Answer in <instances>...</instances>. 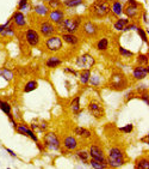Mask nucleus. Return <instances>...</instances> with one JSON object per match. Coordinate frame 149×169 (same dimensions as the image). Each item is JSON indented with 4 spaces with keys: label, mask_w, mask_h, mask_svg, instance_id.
<instances>
[{
    "label": "nucleus",
    "mask_w": 149,
    "mask_h": 169,
    "mask_svg": "<svg viewBox=\"0 0 149 169\" xmlns=\"http://www.w3.org/2000/svg\"><path fill=\"white\" fill-rule=\"evenodd\" d=\"M85 19V16L82 14H73V16H66L62 22L56 25L57 34L63 33H71V34H78L80 31L81 24Z\"/></svg>",
    "instance_id": "1"
},
{
    "label": "nucleus",
    "mask_w": 149,
    "mask_h": 169,
    "mask_svg": "<svg viewBox=\"0 0 149 169\" xmlns=\"http://www.w3.org/2000/svg\"><path fill=\"white\" fill-rule=\"evenodd\" d=\"M128 161L125 150L122 147H111L107 149L106 152V162L109 168H120L123 167Z\"/></svg>",
    "instance_id": "2"
},
{
    "label": "nucleus",
    "mask_w": 149,
    "mask_h": 169,
    "mask_svg": "<svg viewBox=\"0 0 149 169\" xmlns=\"http://www.w3.org/2000/svg\"><path fill=\"white\" fill-rule=\"evenodd\" d=\"M110 16V4L104 0H93L88 6V17L93 21H103Z\"/></svg>",
    "instance_id": "3"
},
{
    "label": "nucleus",
    "mask_w": 149,
    "mask_h": 169,
    "mask_svg": "<svg viewBox=\"0 0 149 169\" xmlns=\"http://www.w3.org/2000/svg\"><path fill=\"white\" fill-rule=\"evenodd\" d=\"M130 87L128 76L122 71H113L107 82V88L113 91H124Z\"/></svg>",
    "instance_id": "4"
},
{
    "label": "nucleus",
    "mask_w": 149,
    "mask_h": 169,
    "mask_svg": "<svg viewBox=\"0 0 149 169\" xmlns=\"http://www.w3.org/2000/svg\"><path fill=\"white\" fill-rule=\"evenodd\" d=\"M42 47L43 50L48 54H59L64 50V43L60 34L44 38V41H42Z\"/></svg>",
    "instance_id": "5"
},
{
    "label": "nucleus",
    "mask_w": 149,
    "mask_h": 169,
    "mask_svg": "<svg viewBox=\"0 0 149 169\" xmlns=\"http://www.w3.org/2000/svg\"><path fill=\"white\" fill-rule=\"evenodd\" d=\"M100 33V26L91 18H85L81 24L79 34L82 36V38H94Z\"/></svg>",
    "instance_id": "6"
},
{
    "label": "nucleus",
    "mask_w": 149,
    "mask_h": 169,
    "mask_svg": "<svg viewBox=\"0 0 149 169\" xmlns=\"http://www.w3.org/2000/svg\"><path fill=\"white\" fill-rule=\"evenodd\" d=\"M42 143L45 150H49V151H60V149L62 147L61 138L54 131H45L42 138Z\"/></svg>",
    "instance_id": "7"
},
{
    "label": "nucleus",
    "mask_w": 149,
    "mask_h": 169,
    "mask_svg": "<svg viewBox=\"0 0 149 169\" xmlns=\"http://www.w3.org/2000/svg\"><path fill=\"white\" fill-rule=\"evenodd\" d=\"M35 28L43 38H47V37L57 34L56 25L53 24L48 18H38V21L35 23Z\"/></svg>",
    "instance_id": "8"
},
{
    "label": "nucleus",
    "mask_w": 149,
    "mask_h": 169,
    "mask_svg": "<svg viewBox=\"0 0 149 169\" xmlns=\"http://www.w3.org/2000/svg\"><path fill=\"white\" fill-rule=\"evenodd\" d=\"M23 37L25 43L31 48H37L38 46L42 45V36L36 30L35 26H26L25 31L23 33Z\"/></svg>",
    "instance_id": "9"
},
{
    "label": "nucleus",
    "mask_w": 149,
    "mask_h": 169,
    "mask_svg": "<svg viewBox=\"0 0 149 169\" xmlns=\"http://www.w3.org/2000/svg\"><path fill=\"white\" fill-rule=\"evenodd\" d=\"M88 154H90V157L92 159H96V161H99L101 163H106V151L104 147L98 143V142H91L90 147H88ZM109 167V166H107Z\"/></svg>",
    "instance_id": "10"
},
{
    "label": "nucleus",
    "mask_w": 149,
    "mask_h": 169,
    "mask_svg": "<svg viewBox=\"0 0 149 169\" xmlns=\"http://www.w3.org/2000/svg\"><path fill=\"white\" fill-rule=\"evenodd\" d=\"M97 64L96 58L91 53H84L75 58V66L78 68H93V66Z\"/></svg>",
    "instance_id": "11"
},
{
    "label": "nucleus",
    "mask_w": 149,
    "mask_h": 169,
    "mask_svg": "<svg viewBox=\"0 0 149 169\" xmlns=\"http://www.w3.org/2000/svg\"><path fill=\"white\" fill-rule=\"evenodd\" d=\"M87 109L97 120H101L105 118V108L101 102L97 101V100H91L87 104Z\"/></svg>",
    "instance_id": "12"
},
{
    "label": "nucleus",
    "mask_w": 149,
    "mask_h": 169,
    "mask_svg": "<svg viewBox=\"0 0 149 169\" xmlns=\"http://www.w3.org/2000/svg\"><path fill=\"white\" fill-rule=\"evenodd\" d=\"M61 144H62L61 147L68 152H73L80 147V142L74 135H64L61 139Z\"/></svg>",
    "instance_id": "13"
},
{
    "label": "nucleus",
    "mask_w": 149,
    "mask_h": 169,
    "mask_svg": "<svg viewBox=\"0 0 149 169\" xmlns=\"http://www.w3.org/2000/svg\"><path fill=\"white\" fill-rule=\"evenodd\" d=\"M148 65H135L131 68V78L134 82H139L148 77Z\"/></svg>",
    "instance_id": "14"
},
{
    "label": "nucleus",
    "mask_w": 149,
    "mask_h": 169,
    "mask_svg": "<svg viewBox=\"0 0 149 169\" xmlns=\"http://www.w3.org/2000/svg\"><path fill=\"white\" fill-rule=\"evenodd\" d=\"M11 22L16 26V29H25L28 26V19L26 16L24 14V12L21 11H14L13 14L11 16Z\"/></svg>",
    "instance_id": "15"
},
{
    "label": "nucleus",
    "mask_w": 149,
    "mask_h": 169,
    "mask_svg": "<svg viewBox=\"0 0 149 169\" xmlns=\"http://www.w3.org/2000/svg\"><path fill=\"white\" fill-rule=\"evenodd\" d=\"M62 41H63L64 45L71 46L73 48H76L78 46L80 45L81 40H82V36L79 34H71V33H63V34H60Z\"/></svg>",
    "instance_id": "16"
},
{
    "label": "nucleus",
    "mask_w": 149,
    "mask_h": 169,
    "mask_svg": "<svg viewBox=\"0 0 149 169\" xmlns=\"http://www.w3.org/2000/svg\"><path fill=\"white\" fill-rule=\"evenodd\" d=\"M143 10V7H139V6H134V5H130V4H125L123 5V14L129 18L130 21H135V19H139V13Z\"/></svg>",
    "instance_id": "17"
},
{
    "label": "nucleus",
    "mask_w": 149,
    "mask_h": 169,
    "mask_svg": "<svg viewBox=\"0 0 149 169\" xmlns=\"http://www.w3.org/2000/svg\"><path fill=\"white\" fill-rule=\"evenodd\" d=\"M66 16H67V13H66L64 9H56V10H50L47 18L53 24L57 25V24H60L66 18Z\"/></svg>",
    "instance_id": "18"
},
{
    "label": "nucleus",
    "mask_w": 149,
    "mask_h": 169,
    "mask_svg": "<svg viewBox=\"0 0 149 169\" xmlns=\"http://www.w3.org/2000/svg\"><path fill=\"white\" fill-rule=\"evenodd\" d=\"M63 64V59L62 56L57 55V54H50V55L47 58L45 62H44V66L49 70H55V68L62 66Z\"/></svg>",
    "instance_id": "19"
},
{
    "label": "nucleus",
    "mask_w": 149,
    "mask_h": 169,
    "mask_svg": "<svg viewBox=\"0 0 149 169\" xmlns=\"http://www.w3.org/2000/svg\"><path fill=\"white\" fill-rule=\"evenodd\" d=\"M16 131H17V133H19V135H26V137H29V138H31L32 140L36 143V142H38L40 139H38V137L37 135L35 133V131L31 130L28 125L25 124H18L17 125V127H16Z\"/></svg>",
    "instance_id": "20"
},
{
    "label": "nucleus",
    "mask_w": 149,
    "mask_h": 169,
    "mask_svg": "<svg viewBox=\"0 0 149 169\" xmlns=\"http://www.w3.org/2000/svg\"><path fill=\"white\" fill-rule=\"evenodd\" d=\"M123 2L120 0H113L110 2V16L112 18H119L123 16Z\"/></svg>",
    "instance_id": "21"
},
{
    "label": "nucleus",
    "mask_w": 149,
    "mask_h": 169,
    "mask_svg": "<svg viewBox=\"0 0 149 169\" xmlns=\"http://www.w3.org/2000/svg\"><path fill=\"white\" fill-rule=\"evenodd\" d=\"M49 11H50V9L48 7V5H47L45 2H42V1L38 2V4H36V5L33 6V9H32L33 14H35L37 18H47Z\"/></svg>",
    "instance_id": "22"
},
{
    "label": "nucleus",
    "mask_w": 149,
    "mask_h": 169,
    "mask_svg": "<svg viewBox=\"0 0 149 169\" xmlns=\"http://www.w3.org/2000/svg\"><path fill=\"white\" fill-rule=\"evenodd\" d=\"M73 135L76 137V138H80L82 140H90L92 138V131L88 130V128H85V127H81V126H75L73 128Z\"/></svg>",
    "instance_id": "23"
},
{
    "label": "nucleus",
    "mask_w": 149,
    "mask_h": 169,
    "mask_svg": "<svg viewBox=\"0 0 149 169\" xmlns=\"http://www.w3.org/2000/svg\"><path fill=\"white\" fill-rule=\"evenodd\" d=\"M110 47H111V45H110V38H109L107 36H101V37H99L96 42H94L96 50L100 52V53L107 52V50L110 49Z\"/></svg>",
    "instance_id": "24"
},
{
    "label": "nucleus",
    "mask_w": 149,
    "mask_h": 169,
    "mask_svg": "<svg viewBox=\"0 0 149 169\" xmlns=\"http://www.w3.org/2000/svg\"><path fill=\"white\" fill-rule=\"evenodd\" d=\"M130 23V19L127 18V17H119V18H116L115 22L112 23V29L117 33H122L123 29L128 25Z\"/></svg>",
    "instance_id": "25"
},
{
    "label": "nucleus",
    "mask_w": 149,
    "mask_h": 169,
    "mask_svg": "<svg viewBox=\"0 0 149 169\" xmlns=\"http://www.w3.org/2000/svg\"><path fill=\"white\" fill-rule=\"evenodd\" d=\"M91 73L92 71L90 68H81L80 71H78V77H79V82L82 87L88 85V80L91 77Z\"/></svg>",
    "instance_id": "26"
},
{
    "label": "nucleus",
    "mask_w": 149,
    "mask_h": 169,
    "mask_svg": "<svg viewBox=\"0 0 149 169\" xmlns=\"http://www.w3.org/2000/svg\"><path fill=\"white\" fill-rule=\"evenodd\" d=\"M135 169H148L149 168V157L148 155H143L141 157L135 159V164H134Z\"/></svg>",
    "instance_id": "27"
},
{
    "label": "nucleus",
    "mask_w": 149,
    "mask_h": 169,
    "mask_svg": "<svg viewBox=\"0 0 149 169\" xmlns=\"http://www.w3.org/2000/svg\"><path fill=\"white\" fill-rule=\"evenodd\" d=\"M69 109L71 112L74 114L75 116H79L81 113V106H80V96H75L74 99L71 101L69 104Z\"/></svg>",
    "instance_id": "28"
},
{
    "label": "nucleus",
    "mask_w": 149,
    "mask_h": 169,
    "mask_svg": "<svg viewBox=\"0 0 149 169\" xmlns=\"http://www.w3.org/2000/svg\"><path fill=\"white\" fill-rule=\"evenodd\" d=\"M84 4H85V0H62V5H63L64 10L76 9Z\"/></svg>",
    "instance_id": "29"
},
{
    "label": "nucleus",
    "mask_w": 149,
    "mask_h": 169,
    "mask_svg": "<svg viewBox=\"0 0 149 169\" xmlns=\"http://www.w3.org/2000/svg\"><path fill=\"white\" fill-rule=\"evenodd\" d=\"M75 156L79 158V161H81L85 164H88V161L91 158L87 149H79V147L75 150Z\"/></svg>",
    "instance_id": "30"
},
{
    "label": "nucleus",
    "mask_w": 149,
    "mask_h": 169,
    "mask_svg": "<svg viewBox=\"0 0 149 169\" xmlns=\"http://www.w3.org/2000/svg\"><path fill=\"white\" fill-rule=\"evenodd\" d=\"M103 83V77L100 73H91V77H90V80H88V84H91L93 88H99Z\"/></svg>",
    "instance_id": "31"
},
{
    "label": "nucleus",
    "mask_w": 149,
    "mask_h": 169,
    "mask_svg": "<svg viewBox=\"0 0 149 169\" xmlns=\"http://www.w3.org/2000/svg\"><path fill=\"white\" fill-rule=\"evenodd\" d=\"M38 88V82L36 79H30L29 82L25 83L24 88H23V92L24 94H30L32 91H35Z\"/></svg>",
    "instance_id": "32"
},
{
    "label": "nucleus",
    "mask_w": 149,
    "mask_h": 169,
    "mask_svg": "<svg viewBox=\"0 0 149 169\" xmlns=\"http://www.w3.org/2000/svg\"><path fill=\"white\" fill-rule=\"evenodd\" d=\"M17 35V29H16V26L12 24V22L4 29V31L0 34L1 37H7V36H16Z\"/></svg>",
    "instance_id": "33"
},
{
    "label": "nucleus",
    "mask_w": 149,
    "mask_h": 169,
    "mask_svg": "<svg viewBox=\"0 0 149 169\" xmlns=\"http://www.w3.org/2000/svg\"><path fill=\"white\" fill-rule=\"evenodd\" d=\"M0 111L2 113H5L6 115H10L12 114V106H11L10 102L5 101V100H1L0 99Z\"/></svg>",
    "instance_id": "34"
},
{
    "label": "nucleus",
    "mask_w": 149,
    "mask_h": 169,
    "mask_svg": "<svg viewBox=\"0 0 149 169\" xmlns=\"http://www.w3.org/2000/svg\"><path fill=\"white\" fill-rule=\"evenodd\" d=\"M118 54L122 56V58H127V59H131V58L135 56V53H134V52L129 50V49L122 47V46H118Z\"/></svg>",
    "instance_id": "35"
},
{
    "label": "nucleus",
    "mask_w": 149,
    "mask_h": 169,
    "mask_svg": "<svg viewBox=\"0 0 149 169\" xmlns=\"http://www.w3.org/2000/svg\"><path fill=\"white\" fill-rule=\"evenodd\" d=\"M137 65H148V53H139L136 56Z\"/></svg>",
    "instance_id": "36"
},
{
    "label": "nucleus",
    "mask_w": 149,
    "mask_h": 169,
    "mask_svg": "<svg viewBox=\"0 0 149 169\" xmlns=\"http://www.w3.org/2000/svg\"><path fill=\"white\" fill-rule=\"evenodd\" d=\"M48 7L50 10H56V9H63V5H62V0H50L47 2Z\"/></svg>",
    "instance_id": "37"
},
{
    "label": "nucleus",
    "mask_w": 149,
    "mask_h": 169,
    "mask_svg": "<svg viewBox=\"0 0 149 169\" xmlns=\"http://www.w3.org/2000/svg\"><path fill=\"white\" fill-rule=\"evenodd\" d=\"M88 164H90V166H91L92 168H96V169L109 168L106 163H101V162H99V161H96V159H92V158H90V161H88Z\"/></svg>",
    "instance_id": "38"
},
{
    "label": "nucleus",
    "mask_w": 149,
    "mask_h": 169,
    "mask_svg": "<svg viewBox=\"0 0 149 169\" xmlns=\"http://www.w3.org/2000/svg\"><path fill=\"white\" fill-rule=\"evenodd\" d=\"M0 76L4 79H6L7 82H10L13 79V72L7 70V68H4V70H0Z\"/></svg>",
    "instance_id": "39"
},
{
    "label": "nucleus",
    "mask_w": 149,
    "mask_h": 169,
    "mask_svg": "<svg viewBox=\"0 0 149 169\" xmlns=\"http://www.w3.org/2000/svg\"><path fill=\"white\" fill-rule=\"evenodd\" d=\"M136 30H137V33H139V37L142 38V41L146 42V43H148V35H147V33H146V29H143V26L139 24V26H137Z\"/></svg>",
    "instance_id": "40"
},
{
    "label": "nucleus",
    "mask_w": 149,
    "mask_h": 169,
    "mask_svg": "<svg viewBox=\"0 0 149 169\" xmlns=\"http://www.w3.org/2000/svg\"><path fill=\"white\" fill-rule=\"evenodd\" d=\"M26 9H29V0H19L17 10L18 11H26Z\"/></svg>",
    "instance_id": "41"
},
{
    "label": "nucleus",
    "mask_w": 149,
    "mask_h": 169,
    "mask_svg": "<svg viewBox=\"0 0 149 169\" xmlns=\"http://www.w3.org/2000/svg\"><path fill=\"white\" fill-rule=\"evenodd\" d=\"M136 97H137L136 90H129L128 92L125 94V96H124V102L131 101V100H134V99H136Z\"/></svg>",
    "instance_id": "42"
},
{
    "label": "nucleus",
    "mask_w": 149,
    "mask_h": 169,
    "mask_svg": "<svg viewBox=\"0 0 149 169\" xmlns=\"http://www.w3.org/2000/svg\"><path fill=\"white\" fill-rule=\"evenodd\" d=\"M139 19H141V22H142L143 25L148 26V12L146 11V10H142L141 13H139Z\"/></svg>",
    "instance_id": "43"
},
{
    "label": "nucleus",
    "mask_w": 149,
    "mask_h": 169,
    "mask_svg": "<svg viewBox=\"0 0 149 169\" xmlns=\"http://www.w3.org/2000/svg\"><path fill=\"white\" fill-rule=\"evenodd\" d=\"M118 131H119V132H123V133H125V135H129V133H131V132L134 131V125L132 124L125 125V126H123V127H119Z\"/></svg>",
    "instance_id": "44"
},
{
    "label": "nucleus",
    "mask_w": 149,
    "mask_h": 169,
    "mask_svg": "<svg viewBox=\"0 0 149 169\" xmlns=\"http://www.w3.org/2000/svg\"><path fill=\"white\" fill-rule=\"evenodd\" d=\"M137 99H139L141 101H143L146 103V106H148L149 104V96H148V91H143V92H141L137 95Z\"/></svg>",
    "instance_id": "45"
},
{
    "label": "nucleus",
    "mask_w": 149,
    "mask_h": 169,
    "mask_svg": "<svg viewBox=\"0 0 149 169\" xmlns=\"http://www.w3.org/2000/svg\"><path fill=\"white\" fill-rule=\"evenodd\" d=\"M63 71L66 72V73H71V74H73L74 77H78V70H74V68H72V67H64L63 68Z\"/></svg>",
    "instance_id": "46"
},
{
    "label": "nucleus",
    "mask_w": 149,
    "mask_h": 169,
    "mask_svg": "<svg viewBox=\"0 0 149 169\" xmlns=\"http://www.w3.org/2000/svg\"><path fill=\"white\" fill-rule=\"evenodd\" d=\"M125 4H130V5H134V6H139V7H143L142 4H139L137 0H125Z\"/></svg>",
    "instance_id": "47"
},
{
    "label": "nucleus",
    "mask_w": 149,
    "mask_h": 169,
    "mask_svg": "<svg viewBox=\"0 0 149 169\" xmlns=\"http://www.w3.org/2000/svg\"><path fill=\"white\" fill-rule=\"evenodd\" d=\"M6 151H7L9 154H10L12 157H17V155H16V154H14V152H13V151H12L11 149H9V147H6Z\"/></svg>",
    "instance_id": "48"
},
{
    "label": "nucleus",
    "mask_w": 149,
    "mask_h": 169,
    "mask_svg": "<svg viewBox=\"0 0 149 169\" xmlns=\"http://www.w3.org/2000/svg\"><path fill=\"white\" fill-rule=\"evenodd\" d=\"M142 142H146V143H148V135L143 137V138H142Z\"/></svg>",
    "instance_id": "49"
},
{
    "label": "nucleus",
    "mask_w": 149,
    "mask_h": 169,
    "mask_svg": "<svg viewBox=\"0 0 149 169\" xmlns=\"http://www.w3.org/2000/svg\"><path fill=\"white\" fill-rule=\"evenodd\" d=\"M104 1H106V2H109V4H110V2H112L113 0H104Z\"/></svg>",
    "instance_id": "50"
},
{
    "label": "nucleus",
    "mask_w": 149,
    "mask_h": 169,
    "mask_svg": "<svg viewBox=\"0 0 149 169\" xmlns=\"http://www.w3.org/2000/svg\"><path fill=\"white\" fill-rule=\"evenodd\" d=\"M41 1H42V2H45V4H47V2H48V1H50V0H41Z\"/></svg>",
    "instance_id": "51"
},
{
    "label": "nucleus",
    "mask_w": 149,
    "mask_h": 169,
    "mask_svg": "<svg viewBox=\"0 0 149 169\" xmlns=\"http://www.w3.org/2000/svg\"><path fill=\"white\" fill-rule=\"evenodd\" d=\"M120 1H122V2H123V1H124V2H125V0H120Z\"/></svg>",
    "instance_id": "52"
}]
</instances>
